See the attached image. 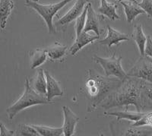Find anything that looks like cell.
<instances>
[{"label":"cell","mask_w":152,"mask_h":136,"mask_svg":"<svg viewBox=\"0 0 152 136\" xmlns=\"http://www.w3.org/2000/svg\"><path fill=\"white\" fill-rule=\"evenodd\" d=\"M45 75L47 82V97L50 102H52L55 97L63 95V90L59 85V83L50 74L48 71H45Z\"/></svg>","instance_id":"7c38bea8"},{"label":"cell","mask_w":152,"mask_h":136,"mask_svg":"<svg viewBox=\"0 0 152 136\" xmlns=\"http://www.w3.org/2000/svg\"><path fill=\"white\" fill-rule=\"evenodd\" d=\"M68 47L65 45L59 43V42H55L53 45L46 49L47 56L51 60H60L63 58L66 53Z\"/></svg>","instance_id":"ac0fdd59"},{"label":"cell","mask_w":152,"mask_h":136,"mask_svg":"<svg viewBox=\"0 0 152 136\" xmlns=\"http://www.w3.org/2000/svg\"><path fill=\"white\" fill-rule=\"evenodd\" d=\"M62 111L64 116V122L62 125L63 135L71 136L74 135L76 126L79 121V118L67 106L62 107Z\"/></svg>","instance_id":"ba28073f"},{"label":"cell","mask_w":152,"mask_h":136,"mask_svg":"<svg viewBox=\"0 0 152 136\" xmlns=\"http://www.w3.org/2000/svg\"><path fill=\"white\" fill-rule=\"evenodd\" d=\"M123 83V80L102 76L94 69H89L86 75L85 92L88 100V112L94 111L99 105L116 91Z\"/></svg>","instance_id":"7a4b0ae2"},{"label":"cell","mask_w":152,"mask_h":136,"mask_svg":"<svg viewBox=\"0 0 152 136\" xmlns=\"http://www.w3.org/2000/svg\"><path fill=\"white\" fill-rule=\"evenodd\" d=\"M32 1H34V2H39V1H40V0H32Z\"/></svg>","instance_id":"f546056e"},{"label":"cell","mask_w":152,"mask_h":136,"mask_svg":"<svg viewBox=\"0 0 152 136\" xmlns=\"http://www.w3.org/2000/svg\"><path fill=\"white\" fill-rule=\"evenodd\" d=\"M40 135L43 136H60L63 135V129L62 128H51L48 126L32 125Z\"/></svg>","instance_id":"7402d4cb"},{"label":"cell","mask_w":152,"mask_h":136,"mask_svg":"<svg viewBox=\"0 0 152 136\" xmlns=\"http://www.w3.org/2000/svg\"><path fill=\"white\" fill-rule=\"evenodd\" d=\"M120 4L124 8L126 21L129 24H131L133 21H135V18L138 15L146 14L145 11L138 5V3L129 2V1H123V2H120Z\"/></svg>","instance_id":"4fadbf2b"},{"label":"cell","mask_w":152,"mask_h":136,"mask_svg":"<svg viewBox=\"0 0 152 136\" xmlns=\"http://www.w3.org/2000/svg\"><path fill=\"white\" fill-rule=\"evenodd\" d=\"M84 31L91 32L94 31L95 34L100 36V22L97 14L94 10L91 5V2L88 3V13H87V19L85 23Z\"/></svg>","instance_id":"8fae6325"},{"label":"cell","mask_w":152,"mask_h":136,"mask_svg":"<svg viewBox=\"0 0 152 136\" xmlns=\"http://www.w3.org/2000/svg\"><path fill=\"white\" fill-rule=\"evenodd\" d=\"M117 5L113 3L109 2L107 0H100V7L98 8V12L102 15L106 16L110 20H119L120 18L118 15Z\"/></svg>","instance_id":"5bb4252c"},{"label":"cell","mask_w":152,"mask_h":136,"mask_svg":"<svg viewBox=\"0 0 152 136\" xmlns=\"http://www.w3.org/2000/svg\"><path fill=\"white\" fill-rule=\"evenodd\" d=\"M145 56L152 58V38L151 36H148L145 49Z\"/></svg>","instance_id":"4316f807"},{"label":"cell","mask_w":152,"mask_h":136,"mask_svg":"<svg viewBox=\"0 0 152 136\" xmlns=\"http://www.w3.org/2000/svg\"><path fill=\"white\" fill-rule=\"evenodd\" d=\"M107 31H108V33H107V37L104 40H100L99 43L100 44L106 45L109 48L112 47V45H117L121 41H126V40H129L130 39L129 35L119 32L110 26H107Z\"/></svg>","instance_id":"9c48e42d"},{"label":"cell","mask_w":152,"mask_h":136,"mask_svg":"<svg viewBox=\"0 0 152 136\" xmlns=\"http://www.w3.org/2000/svg\"><path fill=\"white\" fill-rule=\"evenodd\" d=\"M72 1V0H62L61 2L57 3H51L48 5H42L39 2H34L32 0H26L25 5L27 7L36 11L38 14L42 17L44 20L48 28V31L50 34H55L56 29L53 24V19L56 15L57 12L61 9L66 6L68 3Z\"/></svg>","instance_id":"277c9868"},{"label":"cell","mask_w":152,"mask_h":136,"mask_svg":"<svg viewBox=\"0 0 152 136\" xmlns=\"http://www.w3.org/2000/svg\"><path fill=\"white\" fill-rule=\"evenodd\" d=\"M148 81L134 77H128L123 80L122 85L101 103L104 109L109 110L114 107L135 106L138 112L144 111L142 91Z\"/></svg>","instance_id":"6da1fadb"},{"label":"cell","mask_w":152,"mask_h":136,"mask_svg":"<svg viewBox=\"0 0 152 136\" xmlns=\"http://www.w3.org/2000/svg\"><path fill=\"white\" fill-rule=\"evenodd\" d=\"M91 2V0H76L71 9H69L66 15L61 17L56 21V24L59 25H66L69 23L76 20L83 12L85 6L88 3Z\"/></svg>","instance_id":"52a82bcc"},{"label":"cell","mask_w":152,"mask_h":136,"mask_svg":"<svg viewBox=\"0 0 152 136\" xmlns=\"http://www.w3.org/2000/svg\"><path fill=\"white\" fill-rule=\"evenodd\" d=\"M148 58H149V59H150V61H151V62H152V58H151V57H149V56H148Z\"/></svg>","instance_id":"4dcf8cb0"},{"label":"cell","mask_w":152,"mask_h":136,"mask_svg":"<svg viewBox=\"0 0 152 136\" xmlns=\"http://www.w3.org/2000/svg\"><path fill=\"white\" fill-rule=\"evenodd\" d=\"M32 88L36 91L37 93L47 96V82L44 70L39 69L37 70V76L32 81Z\"/></svg>","instance_id":"2e32d148"},{"label":"cell","mask_w":152,"mask_h":136,"mask_svg":"<svg viewBox=\"0 0 152 136\" xmlns=\"http://www.w3.org/2000/svg\"><path fill=\"white\" fill-rule=\"evenodd\" d=\"M142 103L144 106V110H152V84L146 82L142 88Z\"/></svg>","instance_id":"44dd1931"},{"label":"cell","mask_w":152,"mask_h":136,"mask_svg":"<svg viewBox=\"0 0 152 136\" xmlns=\"http://www.w3.org/2000/svg\"><path fill=\"white\" fill-rule=\"evenodd\" d=\"M106 114L109 116H113L117 117V121L125 119L130 122H135L143 117L145 113L142 112H129V111H119V112H110L107 113Z\"/></svg>","instance_id":"d6986e66"},{"label":"cell","mask_w":152,"mask_h":136,"mask_svg":"<svg viewBox=\"0 0 152 136\" xmlns=\"http://www.w3.org/2000/svg\"><path fill=\"white\" fill-rule=\"evenodd\" d=\"M88 8V3L86 5V6H85V9H84L83 12L81 14V15H80L79 17L77 18V19H76L75 25L76 37H78L82 33V31H84V28H85V23H86Z\"/></svg>","instance_id":"603a6c76"},{"label":"cell","mask_w":152,"mask_h":136,"mask_svg":"<svg viewBox=\"0 0 152 136\" xmlns=\"http://www.w3.org/2000/svg\"><path fill=\"white\" fill-rule=\"evenodd\" d=\"M135 43L137 44L138 47V50L141 54V56H145V49L146 42H147L148 37L145 36V34L143 32L142 26L141 24H137L134 28L132 34L131 35Z\"/></svg>","instance_id":"9a60e30c"},{"label":"cell","mask_w":152,"mask_h":136,"mask_svg":"<svg viewBox=\"0 0 152 136\" xmlns=\"http://www.w3.org/2000/svg\"><path fill=\"white\" fill-rule=\"evenodd\" d=\"M131 126L132 127H150L152 128V111L145 113L143 117L137 122H134Z\"/></svg>","instance_id":"d4e9b609"},{"label":"cell","mask_w":152,"mask_h":136,"mask_svg":"<svg viewBox=\"0 0 152 136\" xmlns=\"http://www.w3.org/2000/svg\"><path fill=\"white\" fill-rule=\"evenodd\" d=\"M138 5L143 9L149 18H152V0H142Z\"/></svg>","instance_id":"484cf974"},{"label":"cell","mask_w":152,"mask_h":136,"mask_svg":"<svg viewBox=\"0 0 152 136\" xmlns=\"http://www.w3.org/2000/svg\"><path fill=\"white\" fill-rule=\"evenodd\" d=\"M127 75L152 84V62L148 56H141Z\"/></svg>","instance_id":"8992f818"},{"label":"cell","mask_w":152,"mask_h":136,"mask_svg":"<svg viewBox=\"0 0 152 136\" xmlns=\"http://www.w3.org/2000/svg\"><path fill=\"white\" fill-rule=\"evenodd\" d=\"M118 2H123V1H129V2H135V3H139V2L137 1V0H116Z\"/></svg>","instance_id":"f1b7e54d"},{"label":"cell","mask_w":152,"mask_h":136,"mask_svg":"<svg viewBox=\"0 0 152 136\" xmlns=\"http://www.w3.org/2000/svg\"><path fill=\"white\" fill-rule=\"evenodd\" d=\"M47 53L45 50L37 49L30 52L31 69H34L40 66L47 60Z\"/></svg>","instance_id":"ffe728a7"},{"label":"cell","mask_w":152,"mask_h":136,"mask_svg":"<svg viewBox=\"0 0 152 136\" xmlns=\"http://www.w3.org/2000/svg\"><path fill=\"white\" fill-rule=\"evenodd\" d=\"M99 37H100V36H98V35H91V34H89V32H85V31H83L82 33L78 37H76L75 43H73L72 46L69 49L70 54L72 56H75L85 46L89 44L90 43H92L94 40H97Z\"/></svg>","instance_id":"30bf717a"},{"label":"cell","mask_w":152,"mask_h":136,"mask_svg":"<svg viewBox=\"0 0 152 136\" xmlns=\"http://www.w3.org/2000/svg\"><path fill=\"white\" fill-rule=\"evenodd\" d=\"M14 7L13 0H0V25L2 30L5 28L8 18Z\"/></svg>","instance_id":"e0dca14e"},{"label":"cell","mask_w":152,"mask_h":136,"mask_svg":"<svg viewBox=\"0 0 152 136\" xmlns=\"http://www.w3.org/2000/svg\"><path fill=\"white\" fill-rule=\"evenodd\" d=\"M93 59L104 69L105 76H115L120 80H124L128 77L127 73L122 67L121 56L116 57L115 53H113L112 56L109 58H103L97 56H94Z\"/></svg>","instance_id":"5b68a950"},{"label":"cell","mask_w":152,"mask_h":136,"mask_svg":"<svg viewBox=\"0 0 152 136\" xmlns=\"http://www.w3.org/2000/svg\"><path fill=\"white\" fill-rule=\"evenodd\" d=\"M15 132L12 130H9L7 128L5 127L3 122L0 123V135L1 136H12L15 135Z\"/></svg>","instance_id":"83f0119b"},{"label":"cell","mask_w":152,"mask_h":136,"mask_svg":"<svg viewBox=\"0 0 152 136\" xmlns=\"http://www.w3.org/2000/svg\"><path fill=\"white\" fill-rule=\"evenodd\" d=\"M24 85H25V90L21 97L6 110L8 117L10 120H12L18 113L22 111L24 109L34 105L51 103L48 100L47 96L37 93L31 87L28 78L25 80Z\"/></svg>","instance_id":"3957f363"},{"label":"cell","mask_w":152,"mask_h":136,"mask_svg":"<svg viewBox=\"0 0 152 136\" xmlns=\"http://www.w3.org/2000/svg\"><path fill=\"white\" fill-rule=\"evenodd\" d=\"M15 135L39 136L40 135L32 125L29 126L27 124H20L15 132Z\"/></svg>","instance_id":"cb8c5ba5"}]
</instances>
